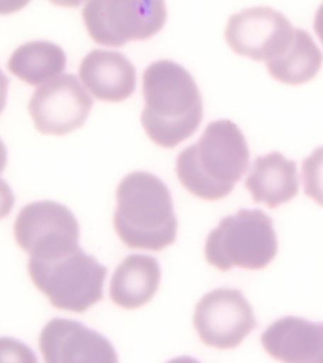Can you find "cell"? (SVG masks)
Listing matches in <instances>:
<instances>
[{
    "label": "cell",
    "instance_id": "cell-22",
    "mask_svg": "<svg viewBox=\"0 0 323 363\" xmlns=\"http://www.w3.org/2000/svg\"><path fill=\"white\" fill-rule=\"evenodd\" d=\"M8 82L10 81L8 77L0 69V115L5 109L6 101H7Z\"/></svg>",
    "mask_w": 323,
    "mask_h": 363
},
{
    "label": "cell",
    "instance_id": "cell-10",
    "mask_svg": "<svg viewBox=\"0 0 323 363\" xmlns=\"http://www.w3.org/2000/svg\"><path fill=\"white\" fill-rule=\"evenodd\" d=\"M293 30L282 13L268 7H254L230 17L225 38L238 55L266 62L286 47Z\"/></svg>",
    "mask_w": 323,
    "mask_h": 363
},
{
    "label": "cell",
    "instance_id": "cell-16",
    "mask_svg": "<svg viewBox=\"0 0 323 363\" xmlns=\"http://www.w3.org/2000/svg\"><path fill=\"white\" fill-rule=\"evenodd\" d=\"M322 62V52L310 34L295 28L286 47L266 62L269 74L275 79L285 84L299 85L314 78Z\"/></svg>",
    "mask_w": 323,
    "mask_h": 363
},
{
    "label": "cell",
    "instance_id": "cell-24",
    "mask_svg": "<svg viewBox=\"0 0 323 363\" xmlns=\"http://www.w3.org/2000/svg\"><path fill=\"white\" fill-rule=\"evenodd\" d=\"M50 1L59 7L76 8L81 6L84 0H50Z\"/></svg>",
    "mask_w": 323,
    "mask_h": 363
},
{
    "label": "cell",
    "instance_id": "cell-9",
    "mask_svg": "<svg viewBox=\"0 0 323 363\" xmlns=\"http://www.w3.org/2000/svg\"><path fill=\"white\" fill-rule=\"evenodd\" d=\"M93 104L78 79L65 74L37 88L28 111L38 132L64 135L84 124Z\"/></svg>",
    "mask_w": 323,
    "mask_h": 363
},
{
    "label": "cell",
    "instance_id": "cell-23",
    "mask_svg": "<svg viewBox=\"0 0 323 363\" xmlns=\"http://www.w3.org/2000/svg\"><path fill=\"white\" fill-rule=\"evenodd\" d=\"M314 30L323 45V3L320 5L319 10L317 11L316 16H314Z\"/></svg>",
    "mask_w": 323,
    "mask_h": 363
},
{
    "label": "cell",
    "instance_id": "cell-19",
    "mask_svg": "<svg viewBox=\"0 0 323 363\" xmlns=\"http://www.w3.org/2000/svg\"><path fill=\"white\" fill-rule=\"evenodd\" d=\"M0 362H38L28 345L11 337H0Z\"/></svg>",
    "mask_w": 323,
    "mask_h": 363
},
{
    "label": "cell",
    "instance_id": "cell-20",
    "mask_svg": "<svg viewBox=\"0 0 323 363\" xmlns=\"http://www.w3.org/2000/svg\"><path fill=\"white\" fill-rule=\"evenodd\" d=\"M16 203V198L10 186L0 178V220L10 215Z\"/></svg>",
    "mask_w": 323,
    "mask_h": 363
},
{
    "label": "cell",
    "instance_id": "cell-11",
    "mask_svg": "<svg viewBox=\"0 0 323 363\" xmlns=\"http://www.w3.org/2000/svg\"><path fill=\"white\" fill-rule=\"evenodd\" d=\"M39 347L45 362H118L110 340L76 320L55 318L40 335Z\"/></svg>",
    "mask_w": 323,
    "mask_h": 363
},
{
    "label": "cell",
    "instance_id": "cell-25",
    "mask_svg": "<svg viewBox=\"0 0 323 363\" xmlns=\"http://www.w3.org/2000/svg\"><path fill=\"white\" fill-rule=\"evenodd\" d=\"M7 147H6L5 144L0 139V174L4 172L6 164H7Z\"/></svg>",
    "mask_w": 323,
    "mask_h": 363
},
{
    "label": "cell",
    "instance_id": "cell-4",
    "mask_svg": "<svg viewBox=\"0 0 323 363\" xmlns=\"http://www.w3.org/2000/svg\"><path fill=\"white\" fill-rule=\"evenodd\" d=\"M28 269L34 285L54 308L84 313L103 299L108 269L81 247L51 259L30 257Z\"/></svg>",
    "mask_w": 323,
    "mask_h": 363
},
{
    "label": "cell",
    "instance_id": "cell-3",
    "mask_svg": "<svg viewBox=\"0 0 323 363\" xmlns=\"http://www.w3.org/2000/svg\"><path fill=\"white\" fill-rule=\"evenodd\" d=\"M113 226L125 245L161 251L175 242L178 220L169 187L149 172L130 173L116 189Z\"/></svg>",
    "mask_w": 323,
    "mask_h": 363
},
{
    "label": "cell",
    "instance_id": "cell-15",
    "mask_svg": "<svg viewBox=\"0 0 323 363\" xmlns=\"http://www.w3.org/2000/svg\"><path fill=\"white\" fill-rule=\"evenodd\" d=\"M161 269L155 257L130 255L113 272L110 298L116 306L136 309L149 303L158 291Z\"/></svg>",
    "mask_w": 323,
    "mask_h": 363
},
{
    "label": "cell",
    "instance_id": "cell-1",
    "mask_svg": "<svg viewBox=\"0 0 323 363\" xmlns=\"http://www.w3.org/2000/svg\"><path fill=\"white\" fill-rule=\"evenodd\" d=\"M141 122L158 146L173 149L198 130L203 99L191 74L169 60L152 62L143 74Z\"/></svg>",
    "mask_w": 323,
    "mask_h": 363
},
{
    "label": "cell",
    "instance_id": "cell-8",
    "mask_svg": "<svg viewBox=\"0 0 323 363\" xmlns=\"http://www.w3.org/2000/svg\"><path fill=\"white\" fill-rule=\"evenodd\" d=\"M193 323L201 342L221 350L237 348L257 328L249 301L234 289H217L204 295L196 306Z\"/></svg>",
    "mask_w": 323,
    "mask_h": 363
},
{
    "label": "cell",
    "instance_id": "cell-21",
    "mask_svg": "<svg viewBox=\"0 0 323 363\" xmlns=\"http://www.w3.org/2000/svg\"><path fill=\"white\" fill-rule=\"evenodd\" d=\"M30 2V0H0V16L16 13Z\"/></svg>",
    "mask_w": 323,
    "mask_h": 363
},
{
    "label": "cell",
    "instance_id": "cell-5",
    "mask_svg": "<svg viewBox=\"0 0 323 363\" xmlns=\"http://www.w3.org/2000/svg\"><path fill=\"white\" fill-rule=\"evenodd\" d=\"M277 251L273 220L261 209H240L222 218L209 233L204 248L208 263L222 272L234 267L266 268Z\"/></svg>",
    "mask_w": 323,
    "mask_h": 363
},
{
    "label": "cell",
    "instance_id": "cell-2",
    "mask_svg": "<svg viewBox=\"0 0 323 363\" xmlns=\"http://www.w3.org/2000/svg\"><path fill=\"white\" fill-rule=\"evenodd\" d=\"M248 144L237 125L222 119L211 122L197 143L176 160V173L184 189L206 201L225 198L248 169Z\"/></svg>",
    "mask_w": 323,
    "mask_h": 363
},
{
    "label": "cell",
    "instance_id": "cell-17",
    "mask_svg": "<svg viewBox=\"0 0 323 363\" xmlns=\"http://www.w3.org/2000/svg\"><path fill=\"white\" fill-rule=\"evenodd\" d=\"M8 69L17 78L37 86L57 78L67 67V55L59 45L33 41L20 45L8 59Z\"/></svg>",
    "mask_w": 323,
    "mask_h": 363
},
{
    "label": "cell",
    "instance_id": "cell-6",
    "mask_svg": "<svg viewBox=\"0 0 323 363\" xmlns=\"http://www.w3.org/2000/svg\"><path fill=\"white\" fill-rule=\"evenodd\" d=\"M166 16L164 0H86L82 9L91 38L110 48L152 38L164 28Z\"/></svg>",
    "mask_w": 323,
    "mask_h": 363
},
{
    "label": "cell",
    "instance_id": "cell-13",
    "mask_svg": "<svg viewBox=\"0 0 323 363\" xmlns=\"http://www.w3.org/2000/svg\"><path fill=\"white\" fill-rule=\"evenodd\" d=\"M79 77L84 87L99 101H123L135 91V65L116 51H91L79 65Z\"/></svg>",
    "mask_w": 323,
    "mask_h": 363
},
{
    "label": "cell",
    "instance_id": "cell-7",
    "mask_svg": "<svg viewBox=\"0 0 323 363\" xmlns=\"http://www.w3.org/2000/svg\"><path fill=\"white\" fill-rule=\"evenodd\" d=\"M13 231L20 248L37 259L62 257L79 246L75 216L56 201H35L23 207Z\"/></svg>",
    "mask_w": 323,
    "mask_h": 363
},
{
    "label": "cell",
    "instance_id": "cell-18",
    "mask_svg": "<svg viewBox=\"0 0 323 363\" xmlns=\"http://www.w3.org/2000/svg\"><path fill=\"white\" fill-rule=\"evenodd\" d=\"M302 179L305 194L323 206V146L303 160Z\"/></svg>",
    "mask_w": 323,
    "mask_h": 363
},
{
    "label": "cell",
    "instance_id": "cell-14",
    "mask_svg": "<svg viewBox=\"0 0 323 363\" xmlns=\"http://www.w3.org/2000/svg\"><path fill=\"white\" fill-rule=\"evenodd\" d=\"M245 186L254 203L276 208L296 197L299 191L297 163L278 152L258 156L246 176Z\"/></svg>",
    "mask_w": 323,
    "mask_h": 363
},
{
    "label": "cell",
    "instance_id": "cell-12",
    "mask_svg": "<svg viewBox=\"0 0 323 363\" xmlns=\"http://www.w3.org/2000/svg\"><path fill=\"white\" fill-rule=\"evenodd\" d=\"M261 342L266 353L280 362H323V323L280 318L264 331Z\"/></svg>",
    "mask_w": 323,
    "mask_h": 363
}]
</instances>
